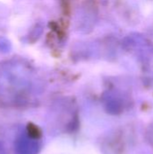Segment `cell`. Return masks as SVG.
Listing matches in <instances>:
<instances>
[{"instance_id":"1","label":"cell","mask_w":153,"mask_h":154,"mask_svg":"<svg viewBox=\"0 0 153 154\" xmlns=\"http://www.w3.org/2000/svg\"><path fill=\"white\" fill-rule=\"evenodd\" d=\"M33 73L28 64L13 60L0 64V103L18 106L26 103L33 88Z\"/></svg>"},{"instance_id":"2","label":"cell","mask_w":153,"mask_h":154,"mask_svg":"<svg viewBox=\"0 0 153 154\" xmlns=\"http://www.w3.org/2000/svg\"><path fill=\"white\" fill-rule=\"evenodd\" d=\"M123 44L126 51L136 57L143 69L148 72L152 70L153 42L142 34L132 33L124 40Z\"/></svg>"},{"instance_id":"3","label":"cell","mask_w":153,"mask_h":154,"mask_svg":"<svg viewBox=\"0 0 153 154\" xmlns=\"http://www.w3.org/2000/svg\"><path fill=\"white\" fill-rule=\"evenodd\" d=\"M14 147L16 154H38L41 150L39 134H33L32 131L22 134L16 139Z\"/></svg>"},{"instance_id":"4","label":"cell","mask_w":153,"mask_h":154,"mask_svg":"<svg viewBox=\"0 0 153 154\" xmlns=\"http://www.w3.org/2000/svg\"><path fill=\"white\" fill-rule=\"evenodd\" d=\"M0 154H5V150H4L3 146L1 145V143H0Z\"/></svg>"}]
</instances>
